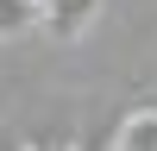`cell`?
I'll use <instances>...</instances> for the list:
<instances>
[{
    "label": "cell",
    "mask_w": 157,
    "mask_h": 151,
    "mask_svg": "<svg viewBox=\"0 0 157 151\" xmlns=\"http://www.w3.org/2000/svg\"><path fill=\"white\" fill-rule=\"evenodd\" d=\"M38 32V0H0V44Z\"/></svg>",
    "instance_id": "3"
},
{
    "label": "cell",
    "mask_w": 157,
    "mask_h": 151,
    "mask_svg": "<svg viewBox=\"0 0 157 151\" xmlns=\"http://www.w3.org/2000/svg\"><path fill=\"white\" fill-rule=\"evenodd\" d=\"M94 19H101V0H38V32L57 44H75Z\"/></svg>",
    "instance_id": "1"
},
{
    "label": "cell",
    "mask_w": 157,
    "mask_h": 151,
    "mask_svg": "<svg viewBox=\"0 0 157 151\" xmlns=\"http://www.w3.org/2000/svg\"><path fill=\"white\" fill-rule=\"evenodd\" d=\"M113 151H157V107H132L113 120Z\"/></svg>",
    "instance_id": "2"
}]
</instances>
